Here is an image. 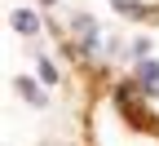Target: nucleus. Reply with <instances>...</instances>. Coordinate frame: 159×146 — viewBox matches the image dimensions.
<instances>
[{
  "label": "nucleus",
  "instance_id": "20e7f679",
  "mask_svg": "<svg viewBox=\"0 0 159 146\" xmlns=\"http://www.w3.org/2000/svg\"><path fill=\"white\" fill-rule=\"evenodd\" d=\"M18 93H22V97L31 102V106H44V93H40V89L31 84V80H18Z\"/></svg>",
  "mask_w": 159,
  "mask_h": 146
},
{
  "label": "nucleus",
  "instance_id": "f03ea898",
  "mask_svg": "<svg viewBox=\"0 0 159 146\" xmlns=\"http://www.w3.org/2000/svg\"><path fill=\"white\" fill-rule=\"evenodd\" d=\"M75 31H80V45H84V49H97V22L75 18Z\"/></svg>",
  "mask_w": 159,
  "mask_h": 146
},
{
  "label": "nucleus",
  "instance_id": "39448f33",
  "mask_svg": "<svg viewBox=\"0 0 159 146\" xmlns=\"http://www.w3.org/2000/svg\"><path fill=\"white\" fill-rule=\"evenodd\" d=\"M35 67H40V80H44V84H57V67H53L49 58H40Z\"/></svg>",
  "mask_w": 159,
  "mask_h": 146
},
{
  "label": "nucleus",
  "instance_id": "f257e3e1",
  "mask_svg": "<svg viewBox=\"0 0 159 146\" xmlns=\"http://www.w3.org/2000/svg\"><path fill=\"white\" fill-rule=\"evenodd\" d=\"M137 84H142L150 97H159V62H146V58L137 62Z\"/></svg>",
  "mask_w": 159,
  "mask_h": 146
},
{
  "label": "nucleus",
  "instance_id": "7ed1b4c3",
  "mask_svg": "<svg viewBox=\"0 0 159 146\" xmlns=\"http://www.w3.org/2000/svg\"><path fill=\"white\" fill-rule=\"evenodd\" d=\"M13 27L22 31V35H35V31H40V18H35L31 9H18V13H13Z\"/></svg>",
  "mask_w": 159,
  "mask_h": 146
}]
</instances>
